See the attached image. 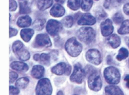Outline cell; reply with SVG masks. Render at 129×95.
<instances>
[{
	"mask_svg": "<svg viewBox=\"0 0 129 95\" xmlns=\"http://www.w3.org/2000/svg\"><path fill=\"white\" fill-rule=\"evenodd\" d=\"M82 44L77 40L75 37L69 39L66 44H65V49L69 55L71 56L76 57L82 51Z\"/></svg>",
	"mask_w": 129,
	"mask_h": 95,
	"instance_id": "6da1fadb",
	"label": "cell"
},
{
	"mask_svg": "<svg viewBox=\"0 0 129 95\" xmlns=\"http://www.w3.org/2000/svg\"><path fill=\"white\" fill-rule=\"evenodd\" d=\"M104 76L108 84L113 85L118 84L121 78L119 70L114 67H108L105 69L104 71Z\"/></svg>",
	"mask_w": 129,
	"mask_h": 95,
	"instance_id": "7a4b0ae2",
	"label": "cell"
},
{
	"mask_svg": "<svg viewBox=\"0 0 129 95\" xmlns=\"http://www.w3.org/2000/svg\"><path fill=\"white\" fill-rule=\"evenodd\" d=\"M96 33L93 30V29L86 26L82 27L77 32V37L79 40L85 43H91L95 40Z\"/></svg>",
	"mask_w": 129,
	"mask_h": 95,
	"instance_id": "3957f363",
	"label": "cell"
},
{
	"mask_svg": "<svg viewBox=\"0 0 129 95\" xmlns=\"http://www.w3.org/2000/svg\"><path fill=\"white\" fill-rule=\"evenodd\" d=\"M36 93L37 95H51L52 94V86L49 79L43 78L39 80Z\"/></svg>",
	"mask_w": 129,
	"mask_h": 95,
	"instance_id": "277c9868",
	"label": "cell"
},
{
	"mask_svg": "<svg viewBox=\"0 0 129 95\" xmlns=\"http://www.w3.org/2000/svg\"><path fill=\"white\" fill-rule=\"evenodd\" d=\"M88 86L90 90L93 91H99L102 87V81L100 74L96 72L90 74L88 78Z\"/></svg>",
	"mask_w": 129,
	"mask_h": 95,
	"instance_id": "5b68a950",
	"label": "cell"
},
{
	"mask_svg": "<svg viewBox=\"0 0 129 95\" xmlns=\"http://www.w3.org/2000/svg\"><path fill=\"white\" fill-rule=\"evenodd\" d=\"M86 76L85 70L82 69L80 64H76L74 67V72L70 76V80L73 82H76L77 84H81L84 81Z\"/></svg>",
	"mask_w": 129,
	"mask_h": 95,
	"instance_id": "8992f818",
	"label": "cell"
},
{
	"mask_svg": "<svg viewBox=\"0 0 129 95\" xmlns=\"http://www.w3.org/2000/svg\"><path fill=\"white\" fill-rule=\"evenodd\" d=\"M62 29V25L60 22H58L56 20L50 19L47 22V24H46V31L47 33L54 37L56 36L59 33Z\"/></svg>",
	"mask_w": 129,
	"mask_h": 95,
	"instance_id": "52a82bcc",
	"label": "cell"
},
{
	"mask_svg": "<svg viewBox=\"0 0 129 95\" xmlns=\"http://www.w3.org/2000/svg\"><path fill=\"white\" fill-rule=\"evenodd\" d=\"M86 58L88 62L94 65H99L101 62V53L96 49L89 50L86 53Z\"/></svg>",
	"mask_w": 129,
	"mask_h": 95,
	"instance_id": "ba28073f",
	"label": "cell"
},
{
	"mask_svg": "<svg viewBox=\"0 0 129 95\" xmlns=\"http://www.w3.org/2000/svg\"><path fill=\"white\" fill-rule=\"evenodd\" d=\"M52 73L56 75H62L65 74L66 75H69L71 72V67L66 64L65 63H60L51 69Z\"/></svg>",
	"mask_w": 129,
	"mask_h": 95,
	"instance_id": "9c48e42d",
	"label": "cell"
},
{
	"mask_svg": "<svg viewBox=\"0 0 129 95\" xmlns=\"http://www.w3.org/2000/svg\"><path fill=\"white\" fill-rule=\"evenodd\" d=\"M101 33L104 37H109L111 36L114 31V26L112 25V22L111 19H106L103 22L101 23Z\"/></svg>",
	"mask_w": 129,
	"mask_h": 95,
	"instance_id": "30bf717a",
	"label": "cell"
},
{
	"mask_svg": "<svg viewBox=\"0 0 129 95\" xmlns=\"http://www.w3.org/2000/svg\"><path fill=\"white\" fill-rule=\"evenodd\" d=\"M96 19L90 14H84L80 16L79 20L77 21L78 25L80 26H92L95 24Z\"/></svg>",
	"mask_w": 129,
	"mask_h": 95,
	"instance_id": "8fae6325",
	"label": "cell"
},
{
	"mask_svg": "<svg viewBox=\"0 0 129 95\" xmlns=\"http://www.w3.org/2000/svg\"><path fill=\"white\" fill-rule=\"evenodd\" d=\"M36 44L40 47L51 46V41L50 37L46 34H39L36 37Z\"/></svg>",
	"mask_w": 129,
	"mask_h": 95,
	"instance_id": "7c38bea8",
	"label": "cell"
},
{
	"mask_svg": "<svg viewBox=\"0 0 129 95\" xmlns=\"http://www.w3.org/2000/svg\"><path fill=\"white\" fill-rule=\"evenodd\" d=\"M65 13V9L61 5H54L50 10V15L53 17H61Z\"/></svg>",
	"mask_w": 129,
	"mask_h": 95,
	"instance_id": "4fadbf2b",
	"label": "cell"
},
{
	"mask_svg": "<svg viewBox=\"0 0 129 95\" xmlns=\"http://www.w3.org/2000/svg\"><path fill=\"white\" fill-rule=\"evenodd\" d=\"M107 43L112 47V48L115 49L118 48L121 44V39L118 35L116 34H111L109 36L108 38L107 39Z\"/></svg>",
	"mask_w": 129,
	"mask_h": 95,
	"instance_id": "5bb4252c",
	"label": "cell"
},
{
	"mask_svg": "<svg viewBox=\"0 0 129 95\" xmlns=\"http://www.w3.org/2000/svg\"><path fill=\"white\" fill-rule=\"evenodd\" d=\"M44 71H45V70H44L43 67L36 65V66H34L32 69L31 75L35 79H40L44 74Z\"/></svg>",
	"mask_w": 129,
	"mask_h": 95,
	"instance_id": "9a60e30c",
	"label": "cell"
},
{
	"mask_svg": "<svg viewBox=\"0 0 129 95\" xmlns=\"http://www.w3.org/2000/svg\"><path fill=\"white\" fill-rule=\"evenodd\" d=\"M11 68L17 71H20V72H26L29 70V67L26 64L19 62V61H15L13 62L10 65Z\"/></svg>",
	"mask_w": 129,
	"mask_h": 95,
	"instance_id": "2e32d148",
	"label": "cell"
},
{
	"mask_svg": "<svg viewBox=\"0 0 129 95\" xmlns=\"http://www.w3.org/2000/svg\"><path fill=\"white\" fill-rule=\"evenodd\" d=\"M105 93L106 95H124L122 90L117 86L110 85L105 88Z\"/></svg>",
	"mask_w": 129,
	"mask_h": 95,
	"instance_id": "e0dca14e",
	"label": "cell"
},
{
	"mask_svg": "<svg viewBox=\"0 0 129 95\" xmlns=\"http://www.w3.org/2000/svg\"><path fill=\"white\" fill-rule=\"evenodd\" d=\"M31 23H32V19L28 16H21L17 20V25H18V26L22 27V28H25V27L29 26L31 25Z\"/></svg>",
	"mask_w": 129,
	"mask_h": 95,
	"instance_id": "ac0fdd59",
	"label": "cell"
},
{
	"mask_svg": "<svg viewBox=\"0 0 129 95\" xmlns=\"http://www.w3.org/2000/svg\"><path fill=\"white\" fill-rule=\"evenodd\" d=\"M33 34H34V31L33 29H23L21 30L20 33L22 39L25 42H29L31 40Z\"/></svg>",
	"mask_w": 129,
	"mask_h": 95,
	"instance_id": "d6986e66",
	"label": "cell"
},
{
	"mask_svg": "<svg viewBox=\"0 0 129 95\" xmlns=\"http://www.w3.org/2000/svg\"><path fill=\"white\" fill-rule=\"evenodd\" d=\"M16 54H17V56L19 57V60H23V61H26V60H28L29 57H30V54L29 53L28 50H26V49L22 48L21 49L19 52H17Z\"/></svg>",
	"mask_w": 129,
	"mask_h": 95,
	"instance_id": "ffe728a7",
	"label": "cell"
},
{
	"mask_svg": "<svg viewBox=\"0 0 129 95\" xmlns=\"http://www.w3.org/2000/svg\"><path fill=\"white\" fill-rule=\"evenodd\" d=\"M53 3L52 0H39L38 8L40 10H45L51 6Z\"/></svg>",
	"mask_w": 129,
	"mask_h": 95,
	"instance_id": "44dd1931",
	"label": "cell"
},
{
	"mask_svg": "<svg viewBox=\"0 0 129 95\" xmlns=\"http://www.w3.org/2000/svg\"><path fill=\"white\" fill-rule=\"evenodd\" d=\"M31 12L30 7L27 2H22L19 4V13L21 14H28Z\"/></svg>",
	"mask_w": 129,
	"mask_h": 95,
	"instance_id": "7402d4cb",
	"label": "cell"
},
{
	"mask_svg": "<svg viewBox=\"0 0 129 95\" xmlns=\"http://www.w3.org/2000/svg\"><path fill=\"white\" fill-rule=\"evenodd\" d=\"M45 23H46L45 19H39L34 21V22L33 23V27L36 30H42L45 26Z\"/></svg>",
	"mask_w": 129,
	"mask_h": 95,
	"instance_id": "603a6c76",
	"label": "cell"
},
{
	"mask_svg": "<svg viewBox=\"0 0 129 95\" xmlns=\"http://www.w3.org/2000/svg\"><path fill=\"white\" fill-rule=\"evenodd\" d=\"M118 32L119 34L121 35L129 33V20H125L122 22V24Z\"/></svg>",
	"mask_w": 129,
	"mask_h": 95,
	"instance_id": "cb8c5ba5",
	"label": "cell"
},
{
	"mask_svg": "<svg viewBox=\"0 0 129 95\" xmlns=\"http://www.w3.org/2000/svg\"><path fill=\"white\" fill-rule=\"evenodd\" d=\"M68 7L72 10H77L81 6L80 0H68Z\"/></svg>",
	"mask_w": 129,
	"mask_h": 95,
	"instance_id": "d4e9b609",
	"label": "cell"
},
{
	"mask_svg": "<svg viewBox=\"0 0 129 95\" xmlns=\"http://www.w3.org/2000/svg\"><path fill=\"white\" fill-rule=\"evenodd\" d=\"M29 79L27 77H22L16 81V85L19 88H25L29 84Z\"/></svg>",
	"mask_w": 129,
	"mask_h": 95,
	"instance_id": "484cf974",
	"label": "cell"
},
{
	"mask_svg": "<svg viewBox=\"0 0 129 95\" xmlns=\"http://www.w3.org/2000/svg\"><path fill=\"white\" fill-rule=\"evenodd\" d=\"M40 61L46 65V66H48L50 64V56L48 53H42L40 54Z\"/></svg>",
	"mask_w": 129,
	"mask_h": 95,
	"instance_id": "4316f807",
	"label": "cell"
},
{
	"mask_svg": "<svg viewBox=\"0 0 129 95\" xmlns=\"http://www.w3.org/2000/svg\"><path fill=\"white\" fill-rule=\"evenodd\" d=\"M93 5V0H82L81 8L84 11H89Z\"/></svg>",
	"mask_w": 129,
	"mask_h": 95,
	"instance_id": "83f0119b",
	"label": "cell"
},
{
	"mask_svg": "<svg viewBox=\"0 0 129 95\" xmlns=\"http://www.w3.org/2000/svg\"><path fill=\"white\" fill-rule=\"evenodd\" d=\"M128 55H129V53H128L127 49L121 48L118 56H117V59H118V60H124V59L127 58L128 56Z\"/></svg>",
	"mask_w": 129,
	"mask_h": 95,
	"instance_id": "f1b7e54d",
	"label": "cell"
},
{
	"mask_svg": "<svg viewBox=\"0 0 129 95\" xmlns=\"http://www.w3.org/2000/svg\"><path fill=\"white\" fill-rule=\"evenodd\" d=\"M73 23H74V19L72 16H66L63 19V24L67 28L71 27L73 26Z\"/></svg>",
	"mask_w": 129,
	"mask_h": 95,
	"instance_id": "f546056e",
	"label": "cell"
},
{
	"mask_svg": "<svg viewBox=\"0 0 129 95\" xmlns=\"http://www.w3.org/2000/svg\"><path fill=\"white\" fill-rule=\"evenodd\" d=\"M22 48H23V44H22V42H20L19 40L16 41L13 43V52L15 53H16L17 52H19Z\"/></svg>",
	"mask_w": 129,
	"mask_h": 95,
	"instance_id": "4dcf8cb0",
	"label": "cell"
},
{
	"mask_svg": "<svg viewBox=\"0 0 129 95\" xmlns=\"http://www.w3.org/2000/svg\"><path fill=\"white\" fill-rule=\"evenodd\" d=\"M113 21L116 23V24H120V23L123 22V16L121 15V13H117L114 17H113Z\"/></svg>",
	"mask_w": 129,
	"mask_h": 95,
	"instance_id": "1f68e13d",
	"label": "cell"
},
{
	"mask_svg": "<svg viewBox=\"0 0 129 95\" xmlns=\"http://www.w3.org/2000/svg\"><path fill=\"white\" fill-rule=\"evenodd\" d=\"M105 16H106V13H104L103 9H100L97 12V17L98 18V19H103L104 18H105Z\"/></svg>",
	"mask_w": 129,
	"mask_h": 95,
	"instance_id": "d6a6232c",
	"label": "cell"
},
{
	"mask_svg": "<svg viewBox=\"0 0 129 95\" xmlns=\"http://www.w3.org/2000/svg\"><path fill=\"white\" fill-rule=\"evenodd\" d=\"M17 8V3L15 0H10V6H9V9L11 12L15 11Z\"/></svg>",
	"mask_w": 129,
	"mask_h": 95,
	"instance_id": "836d02e7",
	"label": "cell"
},
{
	"mask_svg": "<svg viewBox=\"0 0 129 95\" xmlns=\"http://www.w3.org/2000/svg\"><path fill=\"white\" fill-rule=\"evenodd\" d=\"M9 74H10V83H14L18 77V74L16 73L12 72V71L10 72Z\"/></svg>",
	"mask_w": 129,
	"mask_h": 95,
	"instance_id": "e575fe53",
	"label": "cell"
},
{
	"mask_svg": "<svg viewBox=\"0 0 129 95\" xmlns=\"http://www.w3.org/2000/svg\"><path fill=\"white\" fill-rule=\"evenodd\" d=\"M19 93V90L18 88L11 86L10 87V95H18Z\"/></svg>",
	"mask_w": 129,
	"mask_h": 95,
	"instance_id": "d590c367",
	"label": "cell"
},
{
	"mask_svg": "<svg viewBox=\"0 0 129 95\" xmlns=\"http://www.w3.org/2000/svg\"><path fill=\"white\" fill-rule=\"evenodd\" d=\"M9 30H10V33H9V37H15V36H16V34H17V30L16 29H13V28H10L9 29Z\"/></svg>",
	"mask_w": 129,
	"mask_h": 95,
	"instance_id": "8d00e7d4",
	"label": "cell"
},
{
	"mask_svg": "<svg viewBox=\"0 0 129 95\" xmlns=\"http://www.w3.org/2000/svg\"><path fill=\"white\" fill-rule=\"evenodd\" d=\"M123 10H124V13L129 16V3H126L124 6V8H123Z\"/></svg>",
	"mask_w": 129,
	"mask_h": 95,
	"instance_id": "74e56055",
	"label": "cell"
},
{
	"mask_svg": "<svg viewBox=\"0 0 129 95\" xmlns=\"http://www.w3.org/2000/svg\"><path fill=\"white\" fill-rule=\"evenodd\" d=\"M113 0H105L104 1V8H106V9H108L110 7V5L111 4Z\"/></svg>",
	"mask_w": 129,
	"mask_h": 95,
	"instance_id": "f35d334b",
	"label": "cell"
},
{
	"mask_svg": "<svg viewBox=\"0 0 129 95\" xmlns=\"http://www.w3.org/2000/svg\"><path fill=\"white\" fill-rule=\"evenodd\" d=\"M124 82L126 83V86L127 88H129V74L127 75L125 77H124Z\"/></svg>",
	"mask_w": 129,
	"mask_h": 95,
	"instance_id": "ab89813d",
	"label": "cell"
},
{
	"mask_svg": "<svg viewBox=\"0 0 129 95\" xmlns=\"http://www.w3.org/2000/svg\"><path fill=\"white\" fill-rule=\"evenodd\" d=\"M33 58H34V60H36V61H40V54H35L34 56H33Z\"/></svg>",
	"mask_w": 129,
	"mask_h": 95,
	"instance_id": "60d3db41",
	"label": "cell"
},
{
	"mask_svg": "<svg viewBox=\"0 0 129 95\" xmlns=\"http://www.w3.org/2000/svg\"><path fill=\"white\" fill-rule=\"evenodd\" d=\"M56 3H60V4H63V3L65 2V0H56Z\"/></svg>",
	"mask_w": 129,
	"mask_h": 95,
	"instance_id": "b9f144b4",
	"label": "cell"
},
{
	"mask_svg": "<svg viewBox=\"0 0 129 95\" xmlns=\"http://www.w3.org/2000/svg\"><path fill=\"white\" fill-rule=\"evenodd\" d=\"M56 95H64V94H63V91H59V92L57 93Z\"/></svg>",
	"mask_w": 129,
	"mask_h": 95,
	"instance_id": "7bdbcfd3",
	"label": "cell"
},
{
	"mask_svg": "<svg viewBox=\"0 0 129 95\" xmlns=\"http://www.w3.org/2000/svg\"><path fill=\"white\" fill-rule=\"evenodd\" d=\"M127 45H128V46H129V40H128V42H127Z\"/></svg>",
	"mask_w": 129,
	"mask_h": 95,
	"instance_id": "ee69618b",
	"label": "cell"
},
{
	"mask_svg": "<svg viewBox=\"0 0 129 95\" xmlns=\"http://www.w3.org/2000/svg\"><path fill=\"white\" fill-rule=\"evenodd\" d=\"M95 1H98V0H95Z\"/></svg>",
	"mask_w": 129,
	"mask_h": 95,
	"instance_id": "f6af8a7d",
	"label": "cell"
},
{
	"mask_svg": "<svg viewBox=\"0 0 129 95\" xmlns=\"http://www.w3.org/2000/svg\"><path fill=\"white\" fill-rule=\"evenodd\" d=\"M128 63H129V62H128Z\"/></svg>",
	"mask_w": 129,
	"mask_h": 95,
	"instance_id": "bcb514c9",
	"label": "cell"
}]
</instances>
